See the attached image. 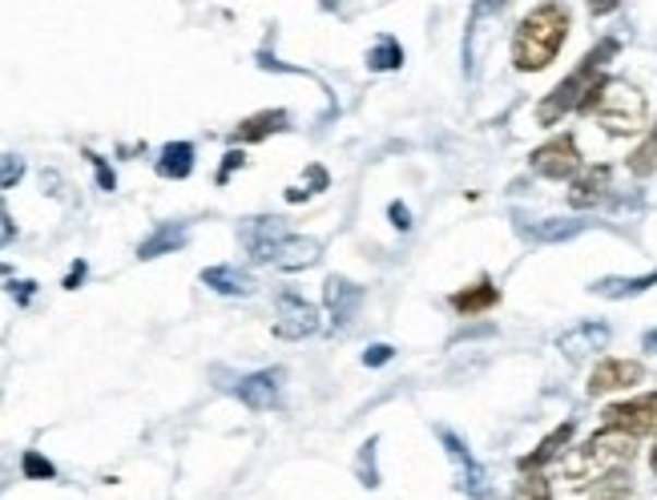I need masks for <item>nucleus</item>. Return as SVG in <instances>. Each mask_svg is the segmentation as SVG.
Masks as SVG:
<instances>
[{"label":"nucleus","mask_w":657,"mask_h":500,"mask_svg":"<svg viewBox=\"0 0 657 500\" xmlns=\"http://www.w3.org/2000/svg\"><path fill=\"white\" fill-rule=\"evenodd\" d=\"M21 178H25V158H16V154H0V190H13Z\"/></svg>","instance_id":"obj_29"},{"label":"nucleus","mask_w":657,"mask_h":500,"mask_svg":"<svg viewBox=\"0 0 657 500\" xmlns=\"http://www.w3.org/2000/svg\"><path fill=\"white\" fill-rule=\"evenodd\" d=\"M440 444H444L447 461H452V468H456V485H461V492H468L473 500H485L488 497V473L473 461V452L464 448L461 436L444 428V432H440Z\"/></svg>","instance_id":"obj_10"},{"label":"nucleus","mask_w":657,"mask_h":500,"mask_svg":"<svg viewBox=\"0 0 657 500\" xmlns=\"http://www.w3.org/2000/svg\"><path fill=\"white\" fill-rule=\"evenodd\" d=\"M569 37V9L565 4H537L513 33V66L521 73L549 69Z\"/></svg>","instance_id":"obj_2"},{"label":"nucleus","mask_w":657,"mask_h":500,"mask_svg":"<svg viewBox=\"0 0 657 500\" xmlns=\"http://www.w3.org/2000/svg\"><path fill=\"white\" fill-rule=\"evenodd\" d=\"M500 303V290L492 287V278H476L473 287H461L456 295H452V311L456 316H485V311H492V307Z\"/></svg>","instance_id":"obj_17"},{"label":"nucleus","mask_w":657,"mask_h":500,"mask_svg":"<svg viewBox=\"0 0 657 500\" xmlns=\"http://www.w3.org/2000/svg\"><path fill=\"white\" fill-rule=\"evenodd\" d=\"M85 158L93 162V170H97V186H101V190H114V186H118V178H114V170L106 166V158H97L93 150H85Z\"/></svg>","instance_id":"obj_30"},{"label":"nucleus","mask_w":657,"mask_h":500,"mask_svg":"<svg viewBox=\"0 0 657 500\" xmlns=\"http://www.w3.org/2000/svg\"><path fill=\"white\" fill-rule=\"evenodd\" d=\"M21 473H25V480H53L57 468H53V461H45L40 452L28 448L25 456H21Z\"/></svg>","instance_id":"obj_28"},{"label":"nucleus","mask_w":657,"mask_h":500,"mask_svg":"<svg viewBox=\"0 0 657 500\" xmlns=\"http://www.w3.org/2000/svg\"><path fill=\"white\" fill-rule=\"evenodd\" d=\"M581 230V223H569V218H549L545 226H537L533 230V238L537 242H561V238H573Z\"/></svg>","instance_id":"obj_27"},{"label":"nucleus","mask_w":657,"mask_h":500,"mask_svg":"<svg viewBox=\"0 0 657 500\" xmlns=\"http://www.w3.org/2000/svg\"><path fill=\"white\" fill-rule=\"evenodd\" d=\"M242 242L254 263H271L278 271H302V266L319 263V254H323L315 238L290 235L283 218H250L242 226Z\"/></svg>","instance_id":"obj_4"},{"label":"nucleus","mask_w":657,"mask_h":500,"mask_svg":"<svg viewBox=\"0 0 657 500\" xmlns=\"http://www.w3.org/2000/svg\"><path fill=\"white\" fill-rule=\"evenodd\" d=\"M633 492V480L625 473H613V476H605L601 485H593L589 500H630Z\"/></svg>","instance_id":"obj_24"},{"label":"nucleus","mask_w":657,"mask_h":500,"mask_svg":"<svg viewBox=\"0 0 657 500\" xmlns=\"http://www.w3.org/2000/svg\"><path fill=\"white\" fill-rule=\"evenodd\" d=\"M278 392H283V371L278 368L254 371V376H242L235 383V395L250 412H271L278 404Z\"/></svg>","instance_id":"obj_11"},{"label":"nucleus","mask_w":657,"mask_h":500,"mask_svg":"<svg viewBox=\"0 0 657 500\" xmlns=\"http://www.w3.org/2000/svg\"><path fill=\"white\" fill-rule=\"evenodd\" d=\"M609 182H613V170L609 166H585V170L573 178L569 186V206L573 211H593L609 198Z\"/></svg>","instance_id":"obj_12"},{"label":"nucleus","mask_w":657,"mask_h":500,"mask_svg":"<svg viewBox=\"0 0 657 500\" xmlns=\"http://www.w3.org/2000/svg\"><path fill=\"white\" fill-rule=\"evenodd\" d=\"M637 456V440L625 432H593L589 440L573 452H565V461H561V480L569 488H589V485H601L605 476L613 473H625V464Z\"/></svg>","instance_id":"obj_1"},{"label":"nucleus","mask_w":657,"mask_h":500,"mask_svg":"<svg viewBox=\"0 0 657 500\" xmlns=\"http://www.w3.org/2000/svg\"><path fill=\"white\" fill-rule=\"evenodd\" d=\"M528 166H533V174L552 178V182H573V178L585 170L573 133H557V138H549L545 145H537L533 158H528Z\"/></svg>","instance_id":"obj_6"},{"label":"nucleus","mask_w":657,"mask_h":500,"mask_svg":"<svg viewBox=\"0 0 657 500\" xmlns=\"http://www.w3.org/2000/svg\"><path fill=\"white\" fill-rule=\"evenodd\" d=\"M323 186H327V170H323V166H311V170H307V182L287 190V202H307V198L319 194Z\"/></svg>","instance_id":"obj_26"},{"label":"nucleus","mask_w":657,"mask_h":500,"mask_svg":"<svg viewBox=\"0 0 657 500\" xmlns=\"http://www.w3.org/2000/svg\"><path fill=\"white\" fill-rule=\"evenodd\" d=\"M323 303H327L335 328H347V323H356L359 307H363V287H356V283H347V278H339V275H331L327 283H323Z\"/></svg>","instance_id":"obj_13"},{"label":"nucleus","mask_w":657,"mask_h":500,"mask_svg":"<svg viewBox=\"0 0 657 500\" xmlns=\"http://www.w3.org/2000/svg\"><path fill=\"white\" fill-rule=\"evenodd\" d=\"M375 440H368V444H363V464H359V476H363V485L368 488H375L380 485V473H371V456H375Z\"/></svg>","instance_id":"obj_32"},{"label":"nucleus","mask_w":657,"mask_h":500,"mask_svg":"<svg viewBox=\"0 0 657 500\" xmlns=\"http://www.w3.org/2000/svg\"><path fill=\"white\" fill-rule=\"evenodd\" d=\"M33 287H37V283H9V295H13L16 303H28V299H33Z\"/></svg>","instance_id":"obj_36"},{"label":"nucleus","mask_w":657,"mask_h":500,"mask_svg":"<svg viewBox=\"0 0 657 500\" xmlns=\"http://www.w3.org/2000/svg\"><path fill=\"white\" fill-rule=\"evenodd\" d=\"M654 170H657V126L645 133V142L630 154V174H637V178H649Z\"/></svg>","instance_id":"obj_23"},{"label":"nucleus","mask_w":657,"mask_h":500,"mask_svg":"<svg viewBox=\"0 0 657 500\" xmlns=\"http://www.w3.org/2000/svg\"><path fill=\"white\" fill-rule=\"evenodd\" d=\"M287 126H290V114H287V109H263V114H250L247 121H238L235 130H230V142H235V145L266 142L271 133L287 130Z\"/></svg>","instance_id":"obj_15"},{"label":"nucleus","mask_w":657,"mask_h":500,"mask_svg":"<svg viewBox=\"0 0 657 500\" xmlns=\"http://www.w3.org/2000/svg\"><path fill=\"white\" fill-rule=\"evenodd\" d=\"M585 114L597 118V126H601L605 133H613V138H633V133H642L645 121H649V102H645V93L637 90L633 81L609 78Z\"/></svg>","instance_id":"obj_5"},{"label":"nucleus","mask_w":657,"mask_h":500,"mask_svg":"<svg viewBox=\"0 0 657 500\" xmlns=\"http://www.w3.org/2000/svg\"><path fill=\"white\" fill-rule=\"evenodd\" d=\"M657 287V271L649 275H637V278H597L593 283V295H601V299H630V295H642V290Z\"/></svg>","instance_id":"obj_21"},{"label":"nucleus","mask_w":657,"mask_h":500,"mask_svg":"<svg viewBox=\"0 0 657 500\" xmlns=\"http://www.w3.org/2000/svg\"><path fill=\"white\" fill-rule=\"evenodd\" d=\"M605 343H609V328L605 323H577L573 331H565L557 347L565 352L569 359H581V356H593V352H605Z\"/></svg>","instance_id":"obj_16"},{"label":"nucleus","mask_w":657,"mask_h":500,"mask_svg":"<svg viewBox=\"0 0 657 500\" xmlns=\"http://www.w3.org/2000/svg\"><path fill=\"white\" fill-rule=\"evenodd\" d=\"M368 66L375 69V73H392V69L404 66V49H399V40H392V37L375 40V45L368 49Z\"/></svg>","instance_id":"obj_22"},{"label":"nucleus","mask_w":657,"mask_h":500,"mask_svg":"<svg viewBox=\"0 0 657 500\" xmlns=\"http://www.w3.org/2000/svg\"><path fill=\"white\" fill-rule=\"evenodd\" d=\"M392 226L395 230H411V211H404V202H392Z\"/></svg>","instance_id":"obj_35"},{"label":"nucleus","mask_w":657,"mask_h":500,"mask_svg":"<svg viewBox=\"0 0 657 500\" xmlns=\"http://www.w3.org/2000/svg\"><path fill=\"white\" fill-rule=\"evenodd\" d=\"M85 271H89V266H85V263H81V259H77V263L69 266V275H65V287H69V290H77V287H81V278H85Z\"/></svg>","instance_id":"obj_37"},{"label":"nucleus","mask_w":657,"mask_h":500,"mask_svg":"<svg viewBox=\"0 0 657 500\" xmlns=\"http://www.w3.org/2000/svg\"><path fill=\"white\" fill-rule=\"evenodd\" d=\"M621 53V40L618 37H605L597 40L589 53L581 57V66L569 73L557 90L549 93V97H540V106H537V121L540 126H557L561 118H569V114H577L581 102L589 97L597 85H601L609 73H605V61H613V57Z\"/></svg>","instance_id":"obj_3"},{"label":"nucleus","mask_w":657,"mask_h":500,"mask_svg":"<svg viewBox=\"0 0 657 500\" xmlns=\"http://www.w3.org/2000/svg\"><path fill=\"white\" fill-rule=\"evenodd\" d=\"M158 174L170 182H182L194 174V145L190 142H166L158 154Z\"/></svg>","instance_id":"obj_19"},{"label":"nucleus","mask_w":657,"mask_h":500,"mask_svg":"<svg viewBox=\"0 0 657 500\" xmlns=\"http://www.w3.org/2000/svg\"><path fill=\"white\" fill-rule=\"evenodd\" d=\"M319 331V311L302 295H295V290H283L278 295V319H275V335L278 340H311Z\"/></svg>","instance_id":"obj_8"},{"label":"nucleus","mask_w":657,"mask_h":500,"mask_svg":"<svg viewBox=\"0 0 657 500\" xmlns=\"http://www.w3.org/2000/svg\"><path fill=\"white\" fill-rule=\"evenodd\" d=\"M573 436H577V424H573V420L557 424V428H552V432L545 436V440H540L533 452H525V456H521V473H525V476L528 473H540L545 464L557 461V456H561V452L573 444Z\"/></svg>","instance_id":"obj_14"},{"label":"nucleus","mask_w":657,"mask_h":500,"mask_svg":"<svg viewBox=\"0 0 657 500\" xmlns=\"http://www.w3.org/2000/svg\"><path fill=\"white\" fill-rule=\"evenodd\" d=\"M16 235V226H13V214L4 211V202H0V247H9Z\"/></svg>","instance_id":"obj_34"},{"label":"nucleus","mask_w":657,"mask_h":500,"mask_svg":"<svg viewBox=\"0 0 657 500\" xmlns=\"http://www.w3.org/2000/svg\"><path fill=\"white\" fill-rule=\"evenodd\" d=\"M649 464H654V473H657V448H654V452H649Z\"/></svg>","instance_id":"obj_39"},{"label":"nucleus","mask_w":657,"mask_h":500,"mask_svg":"<svg viewBox=\"0 0 657 500\" xmlns=\"http://www.w3.org/2000/svg\"><path fill=\"white\" fill-rule=\"evenodd\" d=\"M601 428L609 432H625V436H657V392L637 395V400H625V404H609L601 412Z\"/></svg>","instance_id":"obj_7"},{"label":"nucleus","mask_w":657,"mask_h":500,"mask_svg":"<svg viewBox=\"0 0 657 500\" xmlns=\"http://www.w3.org/2000/svg\"><path fill=\"white\" fill-rule=\"evenodd\" d=\"M238 166H247V154H242V150H230V154H226V162H223V170H218V186L230 182V174H235Z\"/></svg>","instance_id":"obj_33"},{"label":"nucleus","mask_w":657,"mask_h":500,"mask_svg":"<svg viewBox=\"0 0 657 500\" xmlns=\"http://www.w3.org/2000/svg\"><path fill=\"white\" fill-rule=\"evenodd\" d=\"M642 347H645V352H654V356H657V328H654V331H645Z\"/></svg>","instance_id":"obj_38"},{"label":"nucleus","mask_w":657,"mask_h":500,"mask_svg":"<svg viewBox=\"0 0 657 500\" xmlns=\"http://www.w3.org/2000/svg\"><path fill=\"white\" fill-rule=\"evenodd\" d=\"M513 500H552L549 476H540V473L521 476V480H516V488H513Z\"/></svg>","instance_id":"obj_25"},{"label":"nucleus","mask_w":657,"mask_h":500,"mask_svg":"<svg viewBox=\"0 0 657 500\" xmlns=\"http://www.w3.org/2000/svg\"><path fill=\"white\" fill-rule=\"evenodd\" d=\"M392 359H395V347H387V343H375V347L363 352V364H368V368H383V364H392Z\"/></svg>","instance_id":"obj_31"},{"label":"nucleus","mask_w":657,"mask_h":500,"mask_svg":"<svg viewBox=\"0 0 657 500\" xmlns=\"http://www.w3.org/2000/svg\"><path fill=\"white\" fill-rule=\"evenodd\" d=\"M186 226L182 223H162L158 230L150 238H142V247H138V259L150 263V259H162V254H174V250L186 247Z\"/></svg>","instance_id":"obj_18"},{"label":"nucleus","mask_w":657,"mask_h":500,"mask_svg":"<svg viewBox=\"0 0 657 500\" xmlns=\"http://www.w3.org/2000/svg\"><path fill=\"white\" fill-rule=\"evenodd\" d=\"M202 283L211 290H218V295H250L254 290V278L247 275V271H238V266H206L202 271Z\"/></svg>","instance_id":"obj_20"},{"label":"nucleus","mask_w":657,"mask_h":500,"mask_svg":"<svg viewBox=\"0 0 657 500\" xmlns=\"http://www.w3.org/2000/svg\"><path fill=\"white\" fill-rule=\"evenodd\" d=\"M645 380H649L645 364L605 356L589 376V395L597 400V395H609V392H625V388H637V383H645Z\"/></svg>","instance_id":"obj_9"}]
</instances>
